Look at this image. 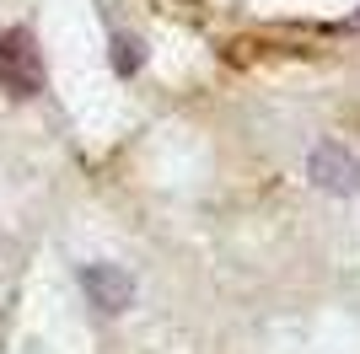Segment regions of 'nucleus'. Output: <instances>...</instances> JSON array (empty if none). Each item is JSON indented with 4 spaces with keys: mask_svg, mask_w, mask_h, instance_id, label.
<instances>
[{
    "mask_svg": "<svg viewBox=\"0 0 360 354\" xmlns=\"http://www.w3.org/2000/svg\"><path fill=\"white\" fill-rule=\"evenodd\" d=\"M81 290L103 317H119V311L135 306V280L124 274L119 263H86L81 268Z\"/></svg>",
    "mask_w": 360,
    "mask_h": 354,
    "instance_id": "obj_3",
    "label": "nucleus"
},
{
    "mask_svg": "<svg viewBox=\"0 0 360 354\" xmlns=\"http://www.w3.org/2000/svg\"><path fill=\"white\" fill-rule=\"evenodd\" d=\"M140 59H146V48H140V38H129V32H113V70L119 75H135Z\"/></svg>",
    "mask_w": 360,
    "mask_h": 354,
    "instance_id": "obj_4",
    "label": "nucleus"
},
{
    "mask_svg": "<svg viewBox=\"0 0 360 354\" xmlns=\"http://www.w3.org/2000/svg\"><path fill=\"white\" fill-rule=\"evenodd\" d=\"M355 22H360V11H355Z\"/></svg>",
    "mask_w": 360,
    "mask_h": 354,
    "instance_id": "obj_5",
    "label": "nucleus"
},
{
    "mask_svg": "<svg viewBox=\"0 0 360 354\" xmlns=\"http://www.w3.org/2000/svg\"><path fill=\"white\" fill-rule=\"evenodd\" d=\"M0 91L11 103H32L44 91V48L27 27L0 32Z\"/></svg>",
    "mask_w": 360,
    "mask_h": 354,
    "instance_id": "obj_1",
    "label": "nucleus"
},
{
    "mask_svg": "<svg viewBox=\"0 0 360 354\" xmlns=\"http://www.w3.org/2000/svg\"><path fill=\"white\" fill-rule=\"evenodd\" d=\"M307 183L333 193V199H349V193L360 188V156L345 150L339 140H317V145L307 150Z\"/></svg>",
    "mask_w": 360,
    "mask_h": 354,
    "instance_id": "obj_2",
    "label": "nucleus"
}]
</instances>
